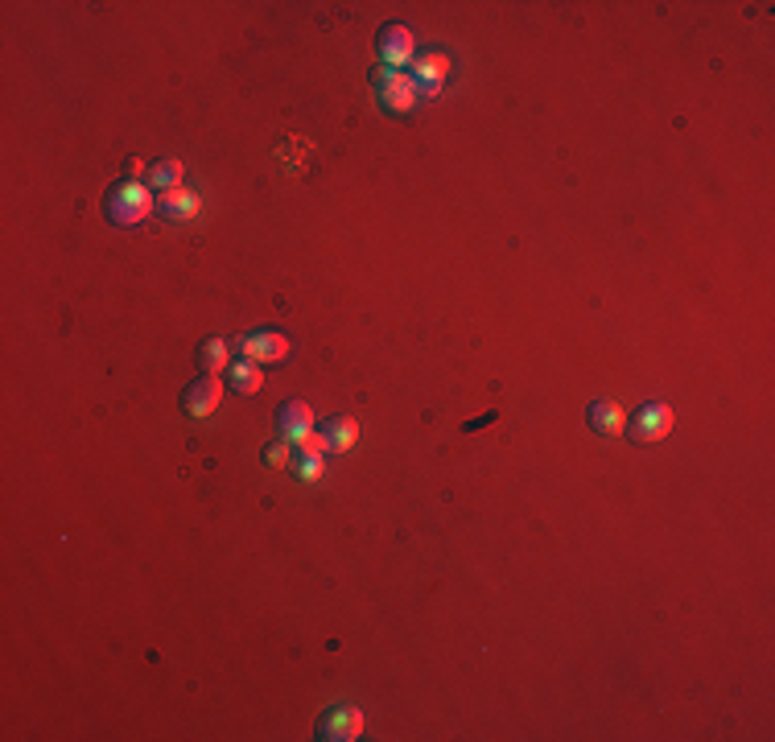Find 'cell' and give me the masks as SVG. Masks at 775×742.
<instances>
[{
	"label": "cell",
	"instance_id": "30bf717a",
	"mask_svg": "<svg viewBox=\"0 0 775 742\" xmlns=\"http://www.w3.org/2000/svg\"><path fill=\"white\" fill-rule=\"evenodd\" d=\"M314 429V409L310 404H301V400H289L281 404V413H277V433H281V442H301Z\"/></svg>",
	"mask_w": 775,
	"mask_h": 742
},
{
	"label": "cell",
	"instance_id": "8fae6325",
	"mask_svg": "<svg viewBox=\"0 0 775 742\" xmlns=\"http://www.w3.org/2000/svg\"><path fill=\"white\" fill-rule=\"evenodd\" d=\"M223 376H227V384H231L235 392H244V396H256V392L264 388V371H260V363H248V359L231 363Z\"/></svg>",
	"mask_w": 775,
	"mask_h": 742
},
{
	"label": "cell",
	"instance_id": "2e32d148",
	"mask_svg": "<svg viewBox=\"0 0 775 742\" xmlns=\"http://www.w3.org/2000/svg\"><path fill=\"white\" fill-rule=\"evenodd\" d=\"M297 446L306 450V454H314V458H322V454H330V450H334V446H330V433H326V429H322V433H314V429H310V433L301 437Z\"/></svg>",
	"mask_w": 775,
	"mask_h": 742
},
{
	"label": "cell",
	"instance_id": "4fadbf2b",
	"mask_svg": "<svg viewBox=\"0 0 775 742\" xmlns=\"http://www.w3.org/2000/svg\"><path fill=\"white\" fill-rule=\"evenodd\" d=\"M198 363H202V371H207V376H215V371H227L231 367V347L223 339H207V343L198 347Z\"/></svg>",
	"mask_w": 775,
	"mask_h": 742
},
{
	"label": "cell",
	"instance_id": "5bb4252c",
	"mask_svg": "<svg viewBox=\"0 0 775 742\" xmlns=\"http://www.w3.org/2000/svg\"><path fill=\"white\" fill-rule=\"evenodd\" d=\"M178 186H182V161L170 157V161H157L149 170V190L165 194V190H178Z\"/></svg>",
	"mask_w": 775,
	"mask_h": 742
},
{
	"label": "cell",
	"instance_id": "8992f818",
	"mask_svg": "<svg viewBox=\"0 0 775 742\" xmlns=\"http://www.w3.org/2000/svg\"><path fill=\"white\" fill-rule=\"evenodd\" d=\"M223 404V380L219 376H202L182 392V413L186 417H211Z\"/></svg>",
	"mask_w": 775,
	"mask_h": 742
},
{
	"label": "cell",
	"instance_id": "52a82bcc",
	"mask_svg": "<svg viewBox=\"0 0 775 742\" xmlns=\"http://www.w3.org/2000/svg\"><path fill=\"white\" fill-rule=\"evenodd\" d=\"M376 50H380L384 66H392V71H400L404 62H413V58H417V46H413L409 25H384V29H380Z\"/></svg>",
	"mask_w": 775,
	"mask_h": 742
},
{
	"label": "cell",
	"instance_id": "7a4b0ae2",
	"mask_svg": "<svg viewBox=\"0 0 775 742\" xmlns=\"http://www.w3.org/2000/svg\"><path fill=\"white\" fill-rule=\"evenodd\" d=\"M372 87H376V99H380V108L384 112H396V116H404V112H413L417 108V83H413V75H404V71H392V66H380V71L372 75Z\"/></svg>",
	"mask_w": 775,
	"mask_h": 742
},
{
	"label": "cell",
	"instance_id": "3957f363",
	"mask_svg": "<svg viewBox=\"0 0 775 742\" xmlns=\"http://www.w3.org/2000/svg\"><path fill=\"white\" fill-rule=\"evenodd\" d=\"M672 409L668 404H660V400H652V404H644L631 421H627V433H631V442H639V446H652V442H664V437L672 433Z\"/></svg>",
	"mask_w": 775,
	"mask_h": 742
},
{
	"label": "cell",
	"instance_id": "9a60e30c",
	"mask_svg": "<svg viewBox=\"0 0 775 742\" xmlns=\"http://www.w3.org/2000/svg\"><path fill=\"white\" fill-rule=\"evenodd\" d=\"M326 433H330V446H334V450H351V446L359 442V421H355V417H334V421L326 425Z\"/></svg>",
	"mask_w": 775,
	"mask_h": 742
},
{
	"label": "cell",
	"instance_id": "6da1fadb",
	"mask_svg": "<svg viewBox=\"0 0 775 742\" xmlns=\"http://www.w3.org/2000/svg\"><path fill=\"white\" fill-rule=\"evenodd\" d=\"M157 211V198L149 186L141 182H120L112 194H108V219L116 227H132V223H141Z\"/></svg>",
	"mask_w": 775,
	"mask_h": 742
},
{
	"label": "cell",
	"instance_id": "5b68a950",
	"mask_svg": "<svg viewBox=\"0 0 775 742\" xmlns=\"http://www.w3.org/2000/svg\"><path fill=\"white\" fill-rule=\"evenodd\" d=\"M450 71H454V62H450V54H442V50H429V54L413 58V83H417V95H437V91H442V83L450 79Z\"/></svg>",
	"mask_w": 775,
	"mask_h": 742
},
{
	"label": "cell",
	"instance_id": "e0dca14e",
	"mask_svg": "<svg viewBox=\"0 0 775 742\" xmlns=\"http://www.w3.org/2000/svg\"><path fill=\"white\" fill-rule=\"evenodd\" d=\"M297 475H301V479H306V483H318V479L326 475V466H322V458H314V454H306V458H301V462H297Z\"/></svg>",
	"mask_w": 775,
	"mask_h": 742
},
{
	"label": "cell",
	"instance_id": "ac0fdd59",
	"mask_svg": "<svg viewBox=\"0 0 775 742\" xmlns=\"http://www.w3.org/2000/svg\"><path fill=\"white\" fill-rule=\"evenodd\" d=\"M293 442H277V446H268L264 450V462L273 466V470H281V466H289V458H293V450H289Z\"/></svg>",
	"mask_w": 775,
	"mask_h": 742
},
{
	"label": "cell",
	"instance_id": "ba28073f",
	"mask_svg": "<svg viewBox=\"0 0 775 742\" xmlns=\"http://www.w3.org/2000/svg\"><path fill=\"white\" fill-rule=\"evenodd\" d=\"M359 734H363V714L355 705H334V710H326L318 722V738H330V742H347Z\"/></svg>",
	"mask_w": 775,
	"mask_h": 742
},
{
	"label": "cell",
	"instance_id": "9c48e42d",
	"mask_svg": "<svg viewBox=\"0 0 775 742\" xmlns=\"http://www.w3.org/2000/svg\"><path fill=\"white\" fill-rule=\"evenodd\" d=\"M198 211H202V202H198V194L186 190V186L157 194V215L170 219V223H190V219H198Z\"/></svg>",
	"mask_w": 775,
	"mask_h": 742
},
{
	"label": "cell",
	"instance_id": "277c9868",
	"mask_svg": "<svg viewBox=\"0 0 775 742\" xmlns=\"http://www.w3.org/2000/svg\"><path fill=\"white\" fill-rule=\"evenodd\" d=\"M240 355L248 359V363H281L285 355H289V339L281 330H256V334H244L240 343Z\"/></svg>",
	"mask_w": 775,
	"mask_h": 742
},
{
	"label": "cell",
	"instance_id": "7c38bea8",
	"mask_svg": "<svg viewBox=\"0 0 775 742\" xmlns=\"http://www.w3.org/2000/svg\"><path fill=\"white\" fill-rule=\"evenodd\" d=\"M590 429H598V433H619V429H627V417H623V409L615 400H594L590 404Z\"/></svg>",
	"mask_w": 775,
	"mask_h": 742
}]
</instances>
